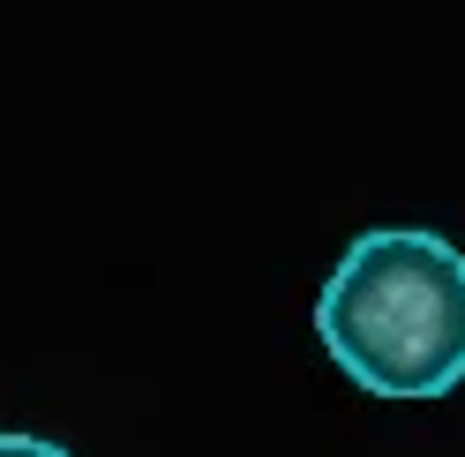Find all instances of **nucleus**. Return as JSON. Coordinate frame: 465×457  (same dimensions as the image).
<instances>
[{
  "label": "nucleus",
  "mask_w": 465,
  "mask_h": 457,
  "mask_svg": "<svg viewBox=\"0 0 465 457\" xmlns=\"http://www.w3.org/2000/svg\"><path fill=\"white\" fill-rule=\"evenodd\" d=\"M315 337L353 390L435 405L465 383V248L428 225H368L315 293Z\"/></svg>",
  "instance_id": "1"
},
{
  "label": "nucleus",
  "mask_w": 465,
  "mask_h": 457,
  "mask_svg": "<svg viewBox=\"0 0 465 457\" xmlns=\"http://www.w3.org/2000/svg\"><path fill=\"white\" fill-rule=\"evenodd\" d=\"M0 457H75V450L45 442V435H8V427H0Z\"/></svg>",
  "instance_id": "2"
}]
</instances>
